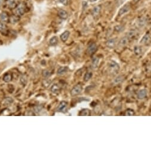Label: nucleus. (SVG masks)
<instances>
[{
	"instance_id": "obj_1",
	"label": "nucleus",
	"mask_w": 151,
	"mask_h": 151,
	"mask_svg": "<svg viewBox=\"0 0 151 151\" xmlns=\"http://www.w3.org/2000/svg\"><path fill=\"white\" fill-rule=\"evenodd\" d=\"M26 5L23 2H20L15 8V13L18 16H22L25 13Z\"/></svg>"
},
{
	"instance_id": "obj_2",
	"label": "nucleus",
	"mask_w": 151,
	"mask_h": 151,
	"mask_svg": "<svg viewBox=\"0 0 151 151\" xmlns=\"http://www.w3.org/2000/svg\"><path fill=\"white\" fill-rule=\"evenodd\" d=\"M82 90H83V87L80 84H78L73 87V88L70 91V94L72 97H74V96L80 94L82 92Z\"/></svg>"
},
{
	"instance_id": "obj_3",
	"label": "nucleus",
	"mask_w": 151,
	"mask_h": 151,
	"mask_svg": "<svg viewBox=\"0 0 151 151\" xmlns=\"http://www.w3.org/2000/svg\"><path fill=\"white\" fill-rule=\"evenodd\" d=\"M109 69L112 74H117L120 70V66L115 61H112L109 63Z\"/></svg>"
},
{
	"instance_id": "obj_4",
	"label": "nucleus",
	"mask_w": 151,
	"mask_h": 151,
	"mask_svg": "<svg viewBox=\"0 0 151 151\" xmlns=\"http://www.w3.org/2000/svg\"><path fill=\"white\" fill-rule=\"evenodd\" d=\"M67 104L68 103L66 101H62L59 104L57 109V111L61 113H65L67 111Z\"/></svg>"
},
{
	"instance_id": "obj_5",
	"label": "nucleus",
	"mask_w": 151,
	"mask_h": 151,
	"mask_svg": "<svg viewBox=\"0 0 151 151\" xmlns=\"http://www.w3.org/2000/svg\"><path fill=\"white\" fill-rule=\"evenodd\" d=\"M130 10V6L129 4H124L123 7H121L120 8L118 12V15L119 16H123V15L125 14L126 13H128Z\"/></svg>"
},
{
	"instance_id": "obj_6",
	"label": "nucleus",
	"mask_w": 151,
	"mask_h": 151,
	"mask_svg": "<svg viewBox=\"0 0 151 151\" xmlns=\"http://www.w3.org/2000/svg\"><path fill=\"white\" fill-rule=\"evenodd\" d=\"M97 46L95 43H92L90 44L88 46V48H87V53L90 56H92L94 55L95 53L97 52Z\"/></svg>"
},
{
	"instance_id": "obj_7",
	"label": "nucleus",
	"mask_w": 151,
	"mask_h": 151,
	"mask_svg": "<svg viewBox=\"0 0 151 151\" xmlns=\"http://www.w3.org/2000/svg\"><path fill=\"white\" fill-rule=\"evenodd\" d=\"M147 94L148 91L146 89H142L138 91V94H137V97L139 100H143L146 98Z\"/></svg>"
},
{
	"instance_id": "obj_8",
	"label": "nucleus",
	"mask_w": 151,
	"mask_h": 151,
	"mask_svg": "<svg viewBox=\"0 0 151 151\" xmlns=\"http://www.w3.org/2000/svg\"><path fill=\"white\" fill-rule=\"evenodd\" d=\"M117 43V40L115 39H110L106 42V46L109 49H114Z\"/></svg>"
},
{
	"instance_id": "obj_9",
	"label": "nucleus",
	"mask_w": 151,
	"mask_h": 151,
	"mask_svg": "<svg viewBox=\"0 0 151 151\" xmlns=\"http://www.w3.org/2000/svg\"><path fill=\"white\" fill-rule=\"evenodd\" d=\"M58 16L60 19L62 20H66L68 18V13L66 11L64 10H59L58 11Z\"/></svg>"
},
{
	"instance_id": "obj_10",
	"label": "nucleus",
	"mask_w": 151,
	"mask_h": 151,
	"mask_svg": "<svg viewBox=\"0 0 151 151\" xmlns=\"http://www.w3.org/2000/svg\"><path fill=\"white\" fill-rule=\"evenodd\" d=\"M9 19H10V17H9L8 14L6 12H2L0 14V20L2 22H8L9 21Z\"/></svg>"
},
{
	"instance_id": "obj_11",
	"label": "nucleus",
	"mask_w": 151,
	"mask_h": 151,
	"mask_svg": "<svg viewBox=\"0 0 151 151\" xmlns=\"http://www.w3.org/2000/svg\"><path fill=\"white\" fill-rule=\"evenodd\" d=\"M51 91L54 94H58L60 91V87L57 84H54L52 85L51 88Z\"/></svg>"
},
{
	"instance_id": "obj_12",
	"label": "nucleus",
	"mask_w": 151,
	"mask_h": 151,
	"mask_svg": "<svg viewBox=\"0 0 151 151\" xmlns=\"http://www.w3.org/2000/svg\"><path fill=\"white\" fill-rule=\"evenodd\" d=\"M5 3L7 7L10 9L15 8L17 6L15 0H6Z\"/></svg>"
},
{
	"instance_id": "obj_13",
	"label": "nucleus",
	"mask_w": 151,
	"mask_h": 151,
	"mask_svg": "<svg viewBox=\"0 0 151 151\" xmlns=\"http://www.w3.org/2000/svg\"><path fill=\"white\" fill-rule=\"evenodd\" d=\"M101 9V7L100 5H97L94 7L92 10V15L93 16L96 17L98 16L99 14L100 13Z\"/></svg>"
},
{
	"instance_id": "obj_14",
	"label": "nucleus",
	"mask_w": 151,
	"mask_h": 151,
	"mask_svg": "<svg viewBox=\"0 0 151 151\" xmlns=\"http://www.w3.org/2000/svg\"><path fill=\"white\" fill-rule=\"evenodd\" d=\"M68 67L67 66H61L57 70V74L58 75H62L65 74L68 71Z\"/></svg>"
},
{
	"instance_id": "obj_15",
	"label": "nucleus",
	"mask_w": 151,
	"mask_h": 151,
	"mask_svg": "<svg viewBox=\"0 0 151 151\" xmlns=\"http://www.w3.org/2000/svg\"><path fill=\"white\" fill-rule=\"evenodd\" d=\"M70 31H65L64 32H63V33H62L61 35L60 36V38L62 42H65L68 40V37H69L70 36Z\"/></svg>"
},
{
	"instance_id": "obj_16",
	"label": "nucleus",
	"mask_w": 151,
	"mask_h": 151,
	"mask_svg": "<svg viewBox=\"0 0 151 151\" xmlns=\"http://www.w3.org/2000/svg\"><path fill=\"white\" fill-rule=\"evenodd\" d=\"M151 38L150 35L146 33V34L142 37V39H141L140 42L143 44H148L149 43V42L151 41Z\"/></svg>"
},
{
	"instance_id": "obj_17",
	"label": "nucleus",
	"mask_w": 151,
	"mask_h": 151,
	"mask_svg": "<svg viewBox=\"0 0 151 151\" xmlns=\"http://www.w3.org/2000/svg\"><path fill=\"white\" fill-rule=\"evenodd\" d=\"M146 20L144 17H142L139 19L137 21V25L139 27H143L146 25Z\"/></svg>"
},
{
	"instance_id": "obj_18",
	"label": "nucleus",
	"mask_w": 151,
	"mask_h": 151,
	"mask_svg": "<svg viewBox=\"0 0 151 151\" xmlns=\"http://www.w3.org/2000/svg\"><path fill=\"white\" fill-rule=\"evenodd\" d=\"M129 39L127 36L121 38V40H120V42H119V44H120V45L122 47L126 46L129 43Z\"/></svg>"
},
{
	"instance_id": "obj_19",
	"label": "nucleus",
	"mask_w": 151,
	"mask_h": 151,
	"mask_svg": "<svg viewBox=\"0 0 151 151\" xmlns=\"http://www.w3.org/2000/svg\"><path fill=\"white\" fill-rule=\"evenodd\" d=\"M58 42V39L57 36H53L52 37H51L50 40V45L52 46H55L57 45Z\"/></svg>"
},
{
	"instance_id": "obj_20",
	"label": "nucleus",
	"mask_w": 151,
	"mask_h": 151,
	"mask_svg": "<svg viewBox=\"0 0 151 151\" xmlns=\"http://www.w3.org/2000/svg\"><path fill=\"white\" fill-rule=\"evenodd\" d=\"M9 21L11 24H16L19 21V16H17V15H13L11 16L9 19Z\"/></svg>"
},
{
	"instance_id": "obj_21",
	"label": "nucleus",
	"mask_w": 151,
	"mask_h": 151,
	"mask_svg": "<svg viewBox=\"0 0 151 151\" xmlns=\"http://www.w3.org/2000/svg\"><path fill=\"white\" fill-rule=\"evenodd\" d=\"M100 59L98 57H95L93 59L92 62V66L93 68H97L98 67L99 64H100Z\"/></svg>"
},
{
	"instance_id": "obj_22",
	"label": "nucleus",
	"mask_w": 151,
	"mask_h": 151,
	"mask_svg": "<svg viewBox=\"0 0 151 151\" xmlns=\"http://www.w3.org/2000/svg\"><path fill=\"white\" fill-rule=\"evenodd\" d=\"M92 77V73L91 72H88L85 74V76L83 77V80L85 82H88L91 80V78Z\"/></svg>"
},
{
	"instance_id": "obj_23",
	"label": "nucleus",
	"mask_w": 151,
	"mask_h": 151,
	"mask_svg": "<svg viewBox=\"0 0 151 151\" xmlns=\"http://www.w3.org/2000/svg\"><path fill=\"white\" fill-rule=\"evenodd\" d=\"M91 114V111L88 109H83L80 111L79 115L80 116H89Z\"/></svg>"
},
{
	"instance_id": "obj_24",
	"label": "nucleus",
	"mask_w": 151,
	"mask_h": 151,
	"mask_svg": "<svg viewBox=\"0 0 151 151\" xmlns=\"http://www.w3.org/2000/svg\"><path fill=\"white\" fill-rule=\"evenodd\" d=\"M4 81L5 82H10L12 80V76L10 74H7L4 75V78H3Z\"/></svg>"
},
{
	"instance_id": "obj_25",
	"label": "nucleus",
	"mask_w": 151,
	"mask_h": 151,
	"mask_svg": "<svg viewBox=\"0 0 151 151\" xmlns=\"http://www.w3.org/2000/svg\"><path fill=\"white\" fill-rule=\"evenodd\" d=\"M42 109H43V106H42L41 105H36L33 107V109H34L35 112L36 113H39L42 110Z\"/></svg>"
},
{
	"instance_id": "obj_26",
	"label": "nucleus",
	"mask_w": 151,
	"mask_h": 151,
	"mask_svg": "<svg viewBox=\"0 0 151 151\" xmlns=\"http://www.w3.org/2000/svg\"><path fill=\"white\" fill-rule=\"evenodd\" d=\"M135 111L132 109H127L125 112V115L128 116H132L135 115Z\"/></svg>"
},
{
	"instance_id": "obj_27",
	"label": "nucleus",
	"mask_w": 151,
	"mask_h": 151,
	"mask_svg": "<svg viewBox=\"0 0 151 151\" xmlns=\"http://www.w3.org/2000/svg\"><path fill=\"white\" fill-rule=\"evenodd\" d=\"M20 82L22 84V85H25L27 84V77L26 75H22V77H20Z\"/></svg>"
},
{
	"instance_id": "obj_28",
	"label": "nucleus",
	"mask_w": 151,
	"mask_h": 151,
	"mask_svg": "<svg viewBox=\"0 0 151 151\" xmlns=\"http://www.w3.org/2000/svg\"><path fill=\"white\" fill-rule=\"evenodd\" d=\"M6 29H7V26L4 23L0 22V32L3 33L5 31Z\"/></svg>"
},
{
	"instance_id": "obj_29",
	"label": "nucleus",
	"mask_w": 151,
	"mask_h": 151,
	"mask_svg": "<svg viewBox=\"0 0 151 151\" xmlns=\"http://www.w3.org/2000/svg\"><path fill=\"white\" fill-rule=\"evenodd\" d=\"M51 72L49 71L48 70H44V71L42 72V75H43L44 77L45 78H48L51 76Z\"/></svg>"
},
{
	"instance_id": "obj_30",
	"label": "nucleus",
	"mask_w": 151,
	"mask_h": 151,
	"mask_svg": "<svg viewBox=\"0 0 151 151\" xmlns=\"http://www.w3.org/2000/svg\"><path fill=\"white\" fill-rule=\"evenodd\" d=\"M136 35V31L135 30H130L127 33V37L130 39V38H132L135 37V36Z\"/></svg>"
},
{
	"instance_id": "obj_31",
	"label": "nucleus",
	"mask_w": 151,
	"mask_h": 151,
	"mask_svg": "<svg viewBox=\"0 0 151 151\" xmlns=\"http://www.w3.org/2000/svg\"><path fill=\"white\" fill-rule=\"evenodd\" d=\"M134 52H135L136 55H139L142 53V49L139 46H135V49H134Z\"/></svg>"
},
{
	"instance_id": "obj_32",
	"label": "nucleus",
	"mask_w": 151,
	"mask_h": 151,
	"mask_svg": "<svg viewBox=\"0 0 151 151\" xmlns=\"http://www.w3.org/2000/svg\"><path fill=\"white\" fill-rule=\"evenodd\" d=\"M42 83H43L44 86L45 87H48L50 86V85L51 84V80H48V79H45L43 81H42Z\"/></svg>"
},
{
	"instance_id": "obj_33",
	"label": "nucleus",
	"mask_w": 151,
	"mask_h": 151,
	"mask_svg": "<svg viewBox=\"0 0 151 151\" xmlns=\"http://www.w3.org/2000/svg\"><path fill=\"white\" fill-rule=\"evenodd\" d=\"M114 29H115V31H117L118 32H121L123 31V30H124V27H123L121 25L116 26H115V27H114Z\"/></svg>"
},
{
	"instance_id": "obj_34",
	"label": "nucleus",
	"mask_w": 151,
	"mask_h": 151,
	"mask_svg": "<svg viewBox=\"0 0 151 151\" xmlns=\"http://www.w3.org/2000/svg\"><path fill=\"white\" fill-rule=\"evenodd\" d=\"M13 99H12L11 98H10V97L6 98L5 100H4V102H5V103H7V104H10L13 103Z\"/></svg>"
},
{
	"instance_id": "obj_35",
	"label": "nucleus",
	"mask_w": 151,
	"mask_h": 151,
	"mask_svg": "<svg viewBox=\"0 0 151 151\" xmlns=\"http://www.w3.org/2000/svg\"><path fill=\"white\" fill-rule=\"evenodd\" d=\"M59 1L60 3H61L64 5H67L68 0H59Z\"/></svg>"
},
{
	"instance_id": "obj_36",
	"label": "nucleus",
	"mask_w": 151,
	"mask_h": 151,
	"mask_svg": "<svg viewBox=\"0 0 151 151\" xmlns=\"http://www.w3.org/2000/svg\"><path fill=\"white\" fill-rule=\"evenodd\" d=\"M88 1H89L90 2L93 3V2H97V1H98V0H88Z\"/></svg>"
},
{
	"instance_id": "obj_37",
	"label": "nucleus",
	"mask_w": 151,
	"mask_h": 151,
	"mask_svg": "<svg viewBox=\"0 0 151 151\" xmlns=\"http://www.w3.org/2000/svg\"><path fill=\"white\" fill-rule=\"evenodd\" d=\"M3 2H4V0H0V6L2 5Z\"/></svg>"
},
{
	"instance_id": "obj_38",
	"label": "nucleus",
	"mask_w": 151,
	"mask_h": 151,
	"mask_svg": "<svg viewBox=\"0 0 151 151\" xmlns=\"http://www.w3.org/2000/svg\"><path fill=\"white\" fill-rule=\"evenodd\" d=\"M135 1H139V0H135Z\"/></svg>"
}]
</instances>
